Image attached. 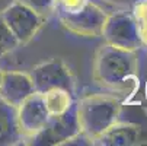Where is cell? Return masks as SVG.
Masks as SVG:
<instances>
[{
	"label": "cell",
	"instance_id": "obj_11",
	"mask_svg": "<svg viewBox=\"0 0 147 146\" xmlns=\"http://www.w3.org/2000/svg\"><path fill=\"white\" fill-rule=\"evenodd\" d=\"M24 139L18 123L16 107L0 98V146H12Z\"/></svg>",
	"mask_w": 147,
	"mask_h": 146
},
{
	"label": "cell",
	"instance_id": "obj_2",
	"mask_svg": "<svg viewBox=\"0 0 147 146\" xmlns=\"http://www.w3.org/2000/svg\"><path fill=\"white\" fill-rule=\"evenodd\" d=\"M121 102L109 95H88L76 102L80 133L90 143L118 121Z\"/></svg>",
	"mask_w": 147,
	"mask_h": 146
},
{
	"label": "cell",
	"instance_id": "obj_10",
	"mask_svg": "<svg viewBox=\"0 0 147 146\" xmlns=\"http://www.w3.org/2000/svg\"><path fill=\"white\" fill-rule=\"evenodd\" d=\"M140 129L134 124L114 123L112 126L105 130L98 139L93 140V145L103 146H130L138 143Z\"/></svg>",
	"mask_w": 147,
	"mask_h": 146
},
{
	"label": "cell",
	"instance_id": "obj_9",
	"mask_svg": "<svg viewBox=\"0 0 147 146\" xmlns=\"http://www.w3.org/2000/svg\"><path fill=\"white\" fill-rule=\"evenodd\" d=\"M35 92L29 75L22 72H3L0 82V98L13 107H19L31 94Z\"/></svg>",
	"mask_w": 147,
	"mask_h": 146
},
{
	"label": "cell",
	"instance_id": "obj_1",
	"mask_svg": "<svg viewBox=\"0 0 147 146\" xmlns=\"http://www.w3.org/2000/svg\"><path fill=\"white\" fill-rule=\"evenodd\" d=\"M137 70L136 51L105 44L99 48L93 63V79L103 88L124 89L133 82Z\"/></svg>",
	"mask_w": 147,
	"mask_h": 146
},
{
	"label": "cell",
	"instance_id": "obj_14",
	"mask_svg": "<svg viewBox=\"0 0 147 146\" xmlns=\"http://www.w3.org/2000/svg\"><path fill=\"white\" fill-rule=\"evenodd\" d=\"M18 45H19V41L12 34V31L9 29V26L6 25L2 15H0V57L13 51Z\"/></svg>",
	"mask_w": 147,
	"mask_h": 146
},
{
	"label": "cell",
	"instance_id": "obj_4",
	"mask_svg": "<svg viewBox=\"0 0 147 146\" xmlns=\"http://www.w3.org/2000/svg\"><path fill=\"white\" fill-rule=\"evenodd\" d=\"M100 35L107 41V44L117 48L137 51L143 47L134 18L125 12L108 15Z\"/></svg>",
	"mask_w": 147,
	"mask_h": 146
},
{
	"label": "cell",
	"instance_id": "obj_16",
	"mask_svg": "<svg viewBox=\"0 0 147 146\" xmlns=\"http://www.w3.org/2000/svg\"><path fill=\"white\" fill-rule=\"evenodd\" d=\"M90 0H57L55 10L63 13H73L83 9Z\"/></svg>",
	"mask_w": 147,
	"mask_h": 146
},
{
	"label": "cell",
	"instance_id": "obj_13",
	"mask_svg": "<svg viewBox=\"0 0 147 146\" xmlns=\"http://www.w3.org/2000/svg\"><path fill=\"white\" fill-rule=\"evenodd\" d=\"M133 18L136 20L138 37L143 47L147 45V0H134L133 3Z\"/></svg>",
	"mask_w": 147,
	"mask_h": 146
},
{
	"label": "cell",
	"instance_id": "obj_15",
	"mask_svg": "<svg viewBox=\"0 0 147 146\" xmlns=\"http://www.w3.org/2000/svg\"><path fill=\"white\" fill-rule=\"evenodd\" d=\"M18 2L24 3L42 18H47L50 13H53L57 5V0H18Z\"/></svg>",
	"mask_w": 147,
	"mask_h": 146
},
{
	"label": "cell",
	"instance_id": "obj_19",
	"mask_svg": "<svg viewBox=\"0 0 147 146\" xmlns=\"http://www.w3.org/2000/svg\"><path fill=\"white\" fill-rule=\"evenodd\" d=\"M146 98H147V83H146Z\"/></svg>",
	"mask_w": 147,
	"mask_h": 146
},
{
	"label": "cell",
	"instance_id": "obj_7",
	"mask_svg": "<svg viewBox=\"0 0 147 146\" xmlns=\"http://www.w3.org/2000/svg\"><path fill=\"white\" fill-rule=\"evenodd\" d=\"M107 16V13L92 2H89L83 9L73 13L58 12V19L61 25L70 32L80 37H99Z\"/></svg>",
	"mask_w": 147,
	"mask_h": 146
},
{
	"label": "cell",
	"instance_id": "obj_18",
	"mask_svg": "<svg viewBox=\"0 0 147 146\" xmlns=\"http://www.w3.org/2000/svg\"><path fill=\"white\" fill-rule=\"evenodd\" d=\"M2 76H3V70L0 69V82H2Z\"/></svg>",
	"mask_w": 147,
	"mask_h": 146
},
{
	"label": "cell",
	"instance_id": "obj_12",
	"mask_svg": "<svg viewBox=\"0 0 147 146\" xmlns=\"http://www.w3.org/2000/svg\"><path fill=\"white\" fill-rule=\"evenodd\" d=\"M44 104L50 115H60L71 108L74 104L73 94L63 88H54L42 94Z\"/></svg>",
	"mask_w": 147,
	"mask_h": 146
},
{
	"label": "cell",
	"instance_id": "obj_20",
	"mask_svg": "<svg viewBox=\"0 0 147 146\" xmlns=\"http://www.w3.org/2000/svg\"><path fill=\"white\" fill-rule=\"evenodd\" d=\"M146 48H147V45H146Z\"/></svg>",
	"mask_w": 147,
	"mask_h": 146
},
{
	"label": "cell",
	"instance_id": "obj_17",
	"mask_svg": "<svg viewBox=\"0 0 147 146\" xmlns=\"http://www.w3.org/2000/svg\"><path fill=\"white\" fill-rule=\"evenodd\" d=\"M105 3H108L111 6H115V7H122V9H127V7H131L134 0H103Z\"/></svg>",
	"mask_w": 147,
	"mask_h": 146
},
{
	"label": "cell",
	"instance_id": "obj_3",
	"mask_svg": "<svg viewBox=\"0 0 147 146\" xmlns=\"http://www.w3.org/2000/svg\"><path fill=\"white\" fill-rule=\"evenodd\" d=\"M77 134H80V126L74 102L69 111L60 115H51L44 129L38 132L35 136L29 137L28 145H36V146L67 145Z\"/></svg>",
	"mask_w": 147,
	"mask_h": 146
},
{
	"label": "cell",
	"instance_id": "obj_6",
	"mask_svg": "<svg viewBox=\"0 0 147 146\" xmlns=\"http://www.w3.org/2000/svg\"><path fill=\"white\" fill-rule=\"evenodd\" d=\"M29 76L35 92L44 94L54 88H63L74 94V79L71 72L60 58H53L35 66Z\"/></svg>",
	"mask_w": 147,
	"mask_h": 146
},
{
	"label": "cell",
	"instance_id": "obj_5",
	"mask_svg": "<svg viewBox=\"0 0 147 146\" xmlns=\"http://www.w3.org/2000/svg\"><path fill=\"white\" fill-rule=\"evenodd\" d=\"M0 15L12 31V34L19 41V44L29 43L44 22L42 16H39L36 12H34L18 0L10 3L3 12H0Z\"/></svg>",
	"mask_w": 147,
	"mask_h": 146
},
{
	"label": "cell",
	"instance_id": "obj_8",
	"mask_svg": "<svg viewBox=\"0 0 147 146\" xmlns=\"http://www.w3.org/2000/svg\"><path fill=\"white\" fill-rule=\"evenodd\" d=\"M16 113L24 139H29L41 132L51 117L44 104L42 94L39 92H34L25 101H22V104L16 108Z\"/></svg>",
	"mask_w": 147,
	"mask_h": 146
}]
</instances>
